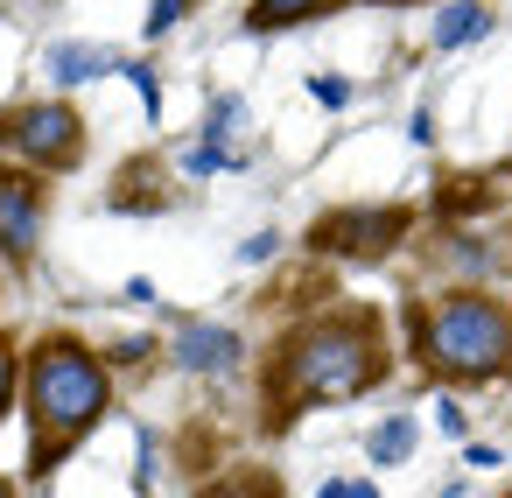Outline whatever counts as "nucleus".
<instances>
[{
	"label": "nucleus",
	"mask_w": 512,
	"mask_h": 498,
	"mask_svg": "<svg viewBox=\"0 0 512 498\" xmlns=\"http://www.w3.org/2000/svg\"><path fill=\"white\" fill-rule=\"evenodd\" d=\"M505 498H512V491H505Z\"/></svg>",
	"instance_id": "obj_25"
},
{
	"label": "nucleus",
	"mask_w": 512,
	"mask_h": 498,
	"mask_svg": "<svg viewBox=\"0 0 512 498\" xmlns=\"http://www.w3.org/2000/svg\"><path fill=\"white\" fill-rule=\"evenodd\" d=\"M274 246H281V239H274V232H253V239H246V246H239V260H274Z\"/></svg>",
	"instance_id": "obj_20"
},
{
	"label": "nucleus",
	"mask_w": 512,
	"mask_h": 498,
	"mask_svg": "<svg viewBox=\"0 0 512 498\" xmlns=\"http://www.w3.org/2000/svg\"><path fill=\"white\" fill-rule=\"evenodd\" d=\"M0 498H15V491H8V477H0Z\"/></svg>",
	"instance_id": "obj_24"
},
{
	"label": "nucleus",
	"mask_w": 512,
	"mask_h": 498,
	"mask_svg": "<svg viewBox=\"0 0 512 498\" xmlns=\"http://www.w3.org/2000/svg\"><path fill=\"white\" fill-rule=\"evenodd\" d=\"M183 8H190V0H155V8H148V36L176 29V22H183Z\"/></svg>",
	"instance_id": "obj_16"
},
{
	"label": "nucleus",
	"mask_w": 512,
	"mask_h": 498,
	"mask_svg": "<svg viewBox=\"0 0 512 498\" xmlns=\"http://www.w3.org/2000/svg\"><path fill=\"white\" fill-rule=\"evenodd\" d=\"M22 386H29V421H36L29 470L50 477V470L92 435V421L113 407V372H106L78 337H43V344L29 351Z\"/></svg>",
	"instance_id": "obj_2"
},
{
	"label": "nucleus",
	"mask_w": 512,
	"mask_h": 498,
	"mask_svg": "<svg viewBox=\"0 0 512 498\" xmlns=\"http://www.w3.org/2000/svg\"><path fill=\"white\" fill-rule=\"evenodd\" d=\"M351 498H379V491H372V484H351Z\"/></svg>",
	"instance_id": "obj_23"
},
{
	"label": "nucleus",
	"mask_w": 512,
	"mask_h": 498,
	"mask_svg": "<svg viewBox=\"0 0 512 498\" xmlns=\"http://www.w3.org/2000/svg\"><path fill=\"white\" fill-rule=\"evenodd\" d=\"M0 148L36 162V169H71L85 155V134H78V113L71 106H15L8 120H0Z\"/></svg>",
	"instance_id": "obj_5"
},
{
	"label": "nucleus",
	"mask_w": 512,
	"mask_h": 498,
	"mask_svg": "<svg viewBox=\"0 0 512 498\" xmlns=\"http://www.w3.org/2000/svg\"><path fill=\"white\" fill-rule=\"evenodd\" d=\"M491 29V8L484 0H449V8L435 15V50H463V43H477Z\"/></svg>",
	"instance_id": "obj_8"
},
{
	"label": "nucleus",
	"mask_w": 512,
	"mask_h": 498,
	"mask_svg": "<svg viewBox=\"0 0 512 498\" xmlns=\"http://www.w3.org/2000/svg\"><path fill=\"white\" fill-rule=\"evenodd\" d=\"M36 239H43V183L29 169H0V253L22 267Z\"/></svg>",
	"instance_id": "obj_6"
},
{
	"label": "nucleus",
	"mask_w": 512,
	"mask_h": 498,
	"mask_svg": "<svg viewBox=\"0 0 512 498\" xmlns=\"http://www.w3.org/2000/svg\"><path fill=\"white\" fill-rule=\"evenodd\" d=\"M232 127H239V99H218V106H211V127H204V134H211V148H225V134H232Z\"/></svg>",
	"instance_id": "obj_15"
},
{
	"label": "nucleus",
	"mask_w": 512,
	"mask_h": 498,
	"mask_svg": "<svg viewBox=\"0 0 512 498\" xmlns=\"http://www.w3.org/2000/svg\"><path fill=\"white\" fill-rule=\"evenodd\" d=\"M435 428H442L449 442H463V428H470V421H463V407H456V400H435Z\"/></svg>",
	"instance_id": "obj_17"
},
{
	"label": "nucleus",
	"mask_w": 512,
	"mask_h": 498,
	"mask_svg": "<svg viewBox=\"0 0 512 498\" xmlns=\"http://www.w3.org/2000/svg\"><path fill=\"white\" fill-rule=\"evenodd\" d=\"M463 463H470V470H498V449H491V442H470Z\"/></svg>",
	"instance_id": "obj_21"
},
{
	"label": "nucleus",
	"mask_w": 512,
	"mask_h": 498,
	"mask_svg": "<svg viewBox=\"0 0 512 498\" xmlns=\"http://www.w3.org/2000/svg\"><path fill=\"white\" fill-rule=\"evenodd\" d=\"M407 232H414V211H400V204H358V211H323L309 225V246L330 253V260H386Z\"/></svg>",
	"instance_id": "obj_4"
},
{
	"label": "nucleus",
	"mask_w": 512,
	"mask_h": 498,
	"mask_svg": "<svg viewBox=\"0 0 512 498\" xmlns=\"http://www.w3.org/2000/svg\"><path fill=\"white\" fill-rule=\"evenodd\" d=\"M183 169H190V176H211V169H239V148H211V141H204V148H190V155H183Z\"/></svg>",
	"instance_id": "obj_12"
},
{
	"label": "nucleus",
	"mask_w": 512,
	"mask_h": 498,
	"mask_svg": "<svg viewBox=\"0 0 512 498\" xmlns=\"http://www.w3.org/2000/svg\"><path fill=\"white\" fill-rule=\"evenodd\" d=\"M330 8H337V0H253L246 29L267 36V29H295V22H309V15H330Z\"/></svg>",
	"instance_id": "obj_11"
},
{
	"label": "nucleus",
	"mask_w": 512,
	"mask_h": 498,
	"mask_svg": "<svg viewBox=\"0 0 512 498\" xmlns=\"http://www.w3.org/2000/svg\"><path fill=\"white\" fill-rule=\"evenodd\" d=\"M309 92H316L323 106H344V99H351V85H344V78H309Z\"/></svg>",
	"instance_id": "obj_19"
},
{
	"label": "nucleus",
	"mask_w": 512,
	"mask_h": 498,
	"mask_svg": "<svg viewBox=\"0 0 512 498\" xmlns=\"http://www.w3.org/2000/svg\"><path fill=\"white\" fill-rule=\"evenodd\" d=\"M127 78H134V92L148 99V113H162V85H155V71H141V64H127Z\"/></svg>",
	"instance_id": "obj_18"
},
{
	"label": "nucleus",
	"mask_w": 512,
	"mask_h": 498,
	"mask_svg": "<svg viewBox=\"0 0 512 498\" xmlns=\"http://www.w3.org/2000/svg\"><path fill=\"white\" fill-rule=\"evenodd\" d=\"M197 498H281V484H267V477H246V484H211V491H197Z\"/></svg>",
	"instance_id": "obj_14"
},
{
	"label": "nucleus",
	"mask_w": 512,
	"mask_h": 498,
	"mask_svg": "<svg viewBox=\"0 0 512 498\" xmlns=\"http://www.w3.org/2000/svg\"><path fill=\"white\" fill-rule=\"evenodd\" d=\"M386 379V330L372 309H330V316H309L274 372H267V400H274V428H288L295 414L309 407H337V400H358Z\"/></svg>",
	"instance_id": "obj_1"
},
{
	"label": "nucleus",
	"mask_w": 512,
	"mask_h": 498,
	"mask_svg": "<svg viewBox=\"0 0 512 498\" xmlns=\"http://www.w3.org/2000/svg\"><path fill=\"white\" fill-rule=\"evenodd\" d=\"M316 498H351V484H337V477H330V484H323Z\"/></svg>",
	"instance_id": "obj_22"
},
{
	"label": "nucleus",
	"mask_w": 512,
	"mask_h": 498,
	"mask_svg": "<svg viewBox=\"0 0 512 498\" xmlns=\"http://www.w3.org/2000/svg\"><path fill=\"white\" fill-rule=\"evenodd\" d=\"M365 456L379 463V470H393V463H407L414 456V414H386L372 435H365Z\"/></svg>",
	"instance_id": "obj_10"
},
{
	"label": "nucleus",
	"mask_w": 512,
	"mask_h": 498,
	"mask_svg": "<svg viewBox=\"0 0 512 498\" xmlns=\"http://www.w3.org/2000/svg\"><path fill=\"white\" fill-rule=\"evenodd\" d=\"M99 71H113V50H99V43H50V78L57 85H85Z\"/></svg>",
	"instance_id": "obj_9"
},
{
	"label": "nucleus",
	"mask_w": 512,
	"mask_h": 498,
	"mask_svg": "<svg viewBox=\"0 0 512 498\" xmlns=\"http://www.w3.org/2000/svg\"><path fill=\"white\" fill-rule=\"evenodd\" d=\"M407 330H414V358L449 386H491L512 372V309L498 295L449 288L428 309H414Z\"/></svg>",
	"instance_id": "obj_3"
},
{
	"label": "nucleus",
	"mask_w": 512,
	"mask_h": 498,
	"mask_svg": "<svg viewBox=\"0 0 512 498\" xmlns=\"http://www.w3.org/2000/svg\"><path fill=\"white\" fill-rule=\"evenodd\" d=\"M15 386H22V358H15V344L0 337V414L15 407Z\"/></svg>",
	"instance_id": "obj_13"
},
{
	"label": "nucleus",
	"mask_w": 512,
	"mask_h": 498,
	"mask_svg": "<svg viewBox=\"0 0 512 498\" xmlns=\"http://www.w3.org/2000/svg\"><path fill=\"white\" fill-rule=\"evenodd\" d=\"M176 365L183 372H204V379H232L246 365V344L225 323H183L176 330Z\"/></svg>",
	"instance_id": "obj_7"
}]
</instances>
